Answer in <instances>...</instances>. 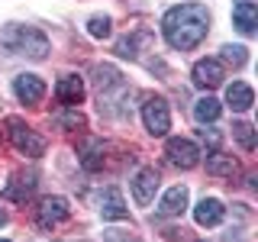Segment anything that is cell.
I'll list each match as a JSON object with an SVG mask.
<instances>
[{"mask_svg": "<svg viewBox=\"0 0 258 242\" xmlns=\"http://www.w3.org/2000/svg\"><path fill=\"white\" fill-rule=\"evenodd\" d=\"M194 84L197 87H207V91H213V87L223 84L226 71H223V62L220 58H200L197 65H194Z\"/></svg>", "mask_w": 258, "mask_h": 242, "instance_id": "cell-7", "label": "cell"}, {"mask_svg": "<svg viewBox=\"0 0 258 242\" xmlns=\"http://www.w3.org/2000/svg\"><path fill=\"white\" fill-rule=\"evenodd\" d=\"M110 26H113L110 16H94V20L87 23V32H91L94 39H107L110 36Z\"/></svg>", "mask_w": 258, "mask_h": 242, "instance_id": "cell-23", "label": "cell"}, {"mask_svg": "<svg viewBox=\"0 0 258 242\" xmlns=\"http://www.w3.org/2000/svg\"><path fill=\"white\" fill-rule=\"evenodd\" d=\"M7 133H10V142L23 152V155H29V158L45 155V139L36 133V129H29L23 119L10 116V119H7Z\"/></svg>", "mask_w": 258, "mask_h": 242, "instance_id": "cell-3", "label": "cell"}, {"mask_svg": "<svg viewBox=\"0 0 258 242\" xmlns=\"http://www.w3.org/2000/svg\"><path fill=\"white\" fill-rule=\"evenodd\" d=\"M71 216V207L64 197H45L42 204L36 207V223L39 229H55L58 223H64Z\"/></svg>", "mask_w": 258, "mask_h": 242, "instance_id": "cell-5", "label": "cell"}, {"mask_svg": "<svg viewBox=\"0 0 258 242\" xmlns=\"http://www.w3.org/2000/svg\"><path fill=\"white\" fill-rule=\"evenodd\" d=\"M223 216H226V207L216 197H204L197 204V210H194V220H197L200 226H220Z\"/></svg>", "mask_w": 258, "mask_h": 242, "instance_id": "cell-13", "label": "cell"}, {"mask_svg": "<svg viewBox=\"0 0 258 242\" xmlns=\"http://www.w3.org/2000/svg\"><path fill=\"white\" fill-rule=\"evenodd\" d=\"M184 210H187V188H184V184H174V188L161 197L158 213L161 216H181Z\"/></svg>", "mask_w": 258, "mask_h": 242, "instance_id": "cell-15", "label": "cell"}, {"mask_svg": "<svg viewBox=\"0 0 258 242\" xmlns=\"http://www.w3.org/2000/svg\"><path fill=\"white\" fill-rule=\"evenodd\" d=\"M200 139L210 145V152L220 149V133H216V129H200Z\"/></svg>", "mask_w": 258, "mask_h": 242, "instance_id": "cell-25", "label": "cell"}, {"mask_svg": "<svg viewBox=\"0 0 258 242\" xmlns=\"http://www.w3.org/2000/svg\"><path fill=\"white\" fill-rule=\"evenodd\" d=\"M32 191H36V174H16L10 184L4 188V197L13 200V204H26L32 197Z\"/></svg>", "mask_w": 258, "mask_h": 242, "instance_id": "cell-14", "label": "cell"}, {"mask_svg": "<svg viewBox=\"0 0 258 242\" xmlns=\"http://www.w3.org/2000/svg\"><path fill=\"white\" fill-rule=\"evenodd\" d=\"M0 242H10V239H0Z\"/></svg>", "mask_w": 258, "mask_h": 242, "instance_id": "cell-27", "label": "cell"}, {"mask_svg": "<svg viewBox=\"0 0 258 242\" xmlns=\"http://www.w3.org/2000/svg\"><path fill=\"white\" fill-rule=\"evenodd\" d=\"M55 97H58V103H64V107H78L84 100V81L78 75H64L58 81V87H55Z\"/></svg>", "mask_w": 258, "mask_h": 242, "instance_id": "cell-10", "label": "cell"}, {"mask_svg": "<svg viewBox=\"0 0 258 242\" xmlns=\"http://www.w3.org/2000/svg\"><path fill=\"white\" fill-rule=\"evenodd\" d=\"M165 155H168V161H171L174 168H194L200 161V149L194 145L190 139H181V136H174V139H168V145H165Z\"/></svg>", "mask_w": 258, "mask_h": 242, "instance_id": "cell-6", "label": "cell"}, {"mask_svg": "<svg viewBox=\"0 0 258 242\" xmlns=\"http://www.w3.org/2000/svg\"><path fill=\"white\" fill-rule=\"evenodd\" d=\"M220 113H223V107H220L216 97H200V100L194 103V116H197L200 123H213V119H220Z\"/></svg>", "mask_w": 258, "mask_h": 242, "instance_id": "cell-19", "label": "cell"}, {"mask_svg": "<svg viewBox=\"0 0 258 242\" xmlns=\"http://www.w3.org/2000/svg\"><path fill=\"white\" fill-rule=\"evenodd\" d=\"M232 136L239 139V145L245 152L255 149V129H252V123H232Z\"/></svg>", "mask_w": 258, "mask_h": 242, "instance_id": "cell-21", "label": "cell"}, {"mask_svg": "<svg viewBox=\"0 0 258 242\" xmlns=\"http://www.w3.org/2000/svg\"><path fill=\"white\" fill-rule=\"evenodd\" d=\"M139 42H149V32H136V36H126V39H119L116 42V55H123V58H136V45Z\"/></svg>", "mask_w": 258, "mask_h": 242, "instance_id": "cell-20", "label": "cell"}, {"mask_svg": "<svg viewBox=\"0 0 258 242\" xmlns=\"http://www.w3.org/2000/svg\"><path fill=\"white\" fill-rule=\"evenodd\" d=\"M142 123L152 136H165L171 129V110L161 97H145L142 103Z\"/></svg>", "mask_w": 258, "mask_h": 242, "instance_id": "cell-4", "label": "cell"}, {"mask_svg": "<svg viewBox=\"0 0 258 242\" xmlns=\"http://www.w3.org/2000/svg\"><path fill=\"white\" fill-rule=\"evenodd\" d=\"M7 223V213H4V210H0V226H4Z\"/></svg>", "mask_w": 258, "mask_h": 242, "instance_id": "cell-26", "label": "cell"}, {"mask_svg": "<svg viewBox=\"0 0 258 242\" xmlns=\"http://www.w3.org/2000/svg\"><path fill=\"white\" fill-rule=\"evenodd\" d=\"M55 123L64 126V129H81V126H84V116H81V113L71 107V113H61V116H55Z\"/></svg>", "mask_w": 258, "mask_h": 242, "instance_id": "cell-24", "label": "cell"}, {"mask_svg": "<svg viewBox=\"0 0 258 242\" xmlns=\"http://www.w3.org/2000/svg\"><path fill=\"white\" fill-rule=\"evenodd\" d=\"M223 62L232 65V68H242V65L248 62V48L245 45H226L223 48Z\"/></svg>", "mask_w": 258, "mask_h": 242, "instance_id": "cell-22", "label": "cell"}, {"mask_svg": "<svg viewBox=\"0 0 258 242\" xmlns=\"http://www.w3.org/2000/svg\"><path fill=\"white\" fill-rule=\"evenodd\" d=\"M232 23H236V29L242 36H252L255 26H258V7L252 0H239V4L232 7Z\"/></svg>", "mask_w": 258, "mask_h": 242, "instance_id": "cell-11", "label": "cell"}, {"mask_svg": "<svg viewBox=\"0 0 258 242\" xmlns=\"http://www.w3.org/2000/svg\"><path fill=\"white\" fill-rule=\"evenodd\" d=\"M158 184H161V177H158L155 168H142V171L133 177V197H136V204H139V207H149L152 200H155Z\"/></svg>", "mask_w": 258, "mask_h": 242, "instance_id": "cell-8", "label": "cell"}, {"mask_svg": "<svg viewBox=\"0 0 258 242\" xmlns=\"http://www.w3.org/2000/svg\"><path fill=\"white\" fill-rule=\"evenodd\" d=\"M100 216L103 220H126L129 210L123 204V194H119L116 188H107L100 194Z\"/></svg>", "mask_w": 258, "mask_h": 242, "instance_id": "cell-12", "label": "cell"}, {"mask_svg": "<svg viewBox=\"0 0 258 242\" xmlns=\"http://www.w3.org/2000/svg\"><path fill=\"white\" fill-rule=\"evenodd\" d=\"M226 103H229L232 110H239V113L252 110V103H255V94H252V87H248L245 81H232V84L226 87Z\"/></svg>", "mask_w": 258, "mask_h": 242, "instance_id": "cell-16", "label": "cell"}, {"mask_svg": "<svg viewBox=\"0 0 258 242\" xmlns=\"http://www.w3.org/2000/svg\"><path fill=\"white\" fill-rule=\"evenodd\" d=\"M13 94L20 103H39L45 97V84L39 75H20L13 78Z\"/></svg>", "mask_w": 258, "mask_h": 242, "instance_id": "cell-9", "label": "cell"}, {"mask_svg": "<svg viewBox=\"0 0 258 242\" xmlns=\"http://www.w3.org/2000/svg\"><path fill=\"white\" fill-rule=\"evenodd\" d=\"M81 165L87 171H100L103 168V142L100 139H87L84 149H81Z\"/></svg>", "mask_w": 258, "mask_h": 242, "instance_id": "cell-18", "label": "cell"}, {"mask_svg": "<svg viewBox=\"0 0 258 242\" xmlns=\"http://www.w3.org/2000/svg\"><path fill=\"white\" fill-rule=\"evenodd\" d=\"M207 29H210V13L204 4H177L161 16V32H165L168 45L181 48V52L204 42Z\"/></svg>", "mask_w": 258, "mask_h": 242, "instance_id": "cell-1", "label": "cell"}, {"mask_svg": "<svg viewBox=\"0 0 258 242\" xmlns=\"http://www.w3.org/2000/svg\"><path fill=\"white\" fill-rule=\"evenodd\" d=\"M4 45L16 55H29V58H45L48 52L45 32H39L36 26H10L4 36Z\"/></svg>", "mask_w": 258, "mask_h": 242, "instance_id": "cell-2", "label": "cell"}, {"mask_svg": "<svg viewBox=\"0 0 258 242\" xmlns=\"http://www.w3.org/2000/svg\"><path fill=\"white\" fill-rule=\"evenodd\" d=\"M239 171V161L232 155H223L220 149L213 152V155L207 158V174H216V177H232Z\"/></svg>", "mask_w": 258, "mask_h": 242, "instance_id": "cell-17", "label": "cell"}]
</instances>
